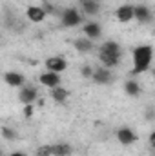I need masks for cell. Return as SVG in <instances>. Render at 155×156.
Segmentation results:
<instances>
[{
  "label": "cell",
  "mask_w": 155,
  "mask_h": 156,
  "mask_svg": "<svg viewBox=\"0 0 155 156\" xmlns=\"http://www.w3.org/2000/svg\"><path fill=\"white\" fill-rule=\"evenodd\" d=\"M51 98H53V102H57V104H64V102L70 98V91H68L66 87L59 85V87L51 89Z\"/></svg>",
  "instance_id": "cell-15"
},
{
  "label": "cell",
  "mask_w": 155,
  "mask_h": 156,
  "mask_svg": "<svg viewBox=\"0 0 155 156\" xmlns=\"http://www.w3.org/2000/svg\"><path fill=\"white\" fill-rule=\"evenodd\" d=\"M9 156H26V154H24V153H20V151H13Z\"/></svg>",
  "instance_id": "cell-23"
},
{
  "label": "cell",
  "mask_w": 155,
  "mask_h": 156,
  "mask_svg": "<svg viewBox=\"0 0 155 156\" xmlns=\"http://www.w3.org/2000/svg\"><path fill=\"white\" fill-rule=\"evenodd\" d=\"M131 55H133V66H131L133 75L146 73L152 67V62H153V47L152 45H146V44L137 45Z\"/></svg>",
  "instance_id": "cell-2"
},
{
  "label": "cell",
  "mask_w": 155,
  "mask_h": 156,
  "mask_svg": "<svg viewBox=\"0 0 155 156\" xmlns=\"http://www.w3.org/2000/svg\"><path fill=\"white\" fill-rule=\"evenodd\" d=\"M37 156H53L51 145H40L39 149H37Z\"/></svg>",
  "instance_id": "cell-20"
},
{
  "label": "cell",
  "mask_w": 155,
  "mask_h": 156,
  "mask_svg": "<svg viewBox=\"0 0 155 156\" xmlns=\"http://www.w3.org/2000/svg\"><path fill=\"white\" fill-rule=\"evenodd\" d=\"M26 18L33 24H42L47 18V11L40 5H28L26 9Z\"/></svg>",
  "instance_id": "cell-6"
},
{
  "label": "cell",
  "mask_w": 155,
  "mask_h": 156,
  "mask_svg": "<svg viewBox=\"0 0 155 156\" xmlns=\"http://www.w3.org/2000/svg\"><path fill=\"white\" fill-rule=\"evenodd\" d=\"M82 33H84V37H88L89 40H97V38H100V35H102V26L99 22H86L82 26Z\"/></svg>",
  "instance_id": "cell-10"
},
{
  "label": "cell",
  "mask_w": 155,
  "mask_h": 156,
  "mask_svg": "<svg viewBox=\"0 0 155 156\" xmlns=\"http://www.w3.org/2000/svg\"><path fill=\"white\" fill-rule=\"evenodd\" d=\"M152 73H153V78H155V67H153V71H152Z\"/></svg>",
  "instance_id": "cell-24"
},
{
  "label": "cell",
  "mask_w": 155,
  "mask_h": 156,
  "mask_svg": "<svg viewBox=\"0 0 155 156\" xmlns=\"http://www.w3.org/2000/svg\"><path fill=\"white\" fill-rule=\"evenodd\" d=\"M44 66H46V69L47 71H53V73H64L68 67H70V62L64 58V56H49V58H46L44 60Z\"/></svg>",
  "instance_id": "cell-4"
},
{
  "label": "cell",
  "mask_w": 155,
  "mask_h": 156,
  "mask_svg": "<svg viewBox=\"0 0 155 156\" xmlns=\"http://www.w3.org/2000/svg\"><path fill=\"white\" fill-rule=\"evenodd\" d=\"M124 93H128L130 96H139V94H141V85H139V82L133 80V78L126 80V82H124Z\"/></svg>",
  "instance_id": "cell-18"
},
{
  "label": "cell",
  "mask_w": 155,
  "mask_h": 156,
  "mask_svg": "<svg viewBox=\"0 0 155 156\" xmlns=\"http://www.w3.org/2000/svg\"><path fill=\"white\" fill-rule=\"evenodd\" d=\"M150 145H152V147L155 149V131L152 133V134H150Z\"/></svg>",
  "instance_id": "cell-22"
},
{
  "label": "cell",
  "mask_w": 155,
  "mask_h": 156,
  "mask_svg": "<svg viewBox=\"0 0 155 156\" xmlns=\"http://www.w3.org/2000/svg\"><path fill=\"white\" fill-rule=\"evenodd\" d=\"M82 15L77 7H66L60 11V24L64 27H78L82 24Z\"/></svg>",
  "instance_id": "cell-3"
},
{
  "label": "cell",
  "mask_w": 155,
  "mask_h": 156,
  "mask_svg": "<svg viewBox=\"0 0 155 156\" xmlns=\"http://www.w3.org/2000/svg\"><path fill=\"white\" fill-rule=\"evenodd\" d=\"M112 78H113V75H112V69H108V67H104V66H100V67H97L95 69V73H93V82L95 83H110L112 82Z\"/></svg>",
  "instance_id": "cell-13"
},
{
  "label": "cell",
  "mask_w": 155,
  "mask_h": 156,
  "mask_svg": "<svg viewBox=\"0 0 155 156\" xmlns=\"http://www.w3.org/2000/svg\"><path fill=\"white\" fill-rule=\"evenodd\" d=\"M39 82H40V85H44V87H47V89H55V87H59V85H60L62 78H60L59 73L46 71V73H42V75L39 76Z\"/></svg>",
  "instance_id": "cell-7"
},
{
  "label": "cell",
  "mask_w": 155,
  "mask_h": 156,
  "mask_svg": "<svg viewBox=\"0 0 155 156\" xmlns=\"http://www.w3.org/2000/svg\"><path fill=\"white\" fill-rule=\"evenodd\" d=\"M51 151H53V156H71L73 154V147L70 144H53L51 145Z\"/></svg>",
  "instance_id": "cell-14"
},
{
  "label": "cell",
  "mask_w": 155,
  "mask_h": 156,
  "mask_svg": "<svg viewBox=\"0 0 155 156\" xmlns=\"http://www.w3.org/2000/svg\"><path fill=\"white\" fill-rule=\"evenodd\" d=\"M73 47L77 49L78 53H89L93 49V40H89L88 37L77 38V40H73Z\"/></svg>",
  "instance_id": "cell-16"
},
{
  "label": "cell",
  "mask_w": 155,
  "mask_h": 156,
  "mask_svg": "<svg viewBox=\"0 0 155 156\" xmlns=\"http://www.w3.org/2000/svg\"><path fill=\"white\" fill-rule=\"evenodd\" d=\"M115 136L122 145H131V144L137 142V134H135V131L130 129V127H120L115 133Z\"/></svg>",
  "instance_id": "cell-9"
},
{
  "label": "cell",
  "mask_w": 155,
  "mask_h": 156,
  "mask_svg": "<svg viewBox=\"0 0 155 156\" xmlns=\"http://www.w3.org/2000/svg\"><path fill=\"white\" fill-rule=\"evenodd\" d=\"M120 44L115 42V40H106V42H102L100 44V47H99V53H97V56H99V62L104 66V67H108V69H113L117 67L119 64H120Z\"/></svg>",
  "instance_id": "cell-1"
},
{
  "label": "cell",
  "mask_w": 155,
  "mask_h": 156,
  "mask_svg": "<svg viewBox=\"0 0 155 156\" xmlns=\"http://www.w3.org/2000/svg\"><path fill=\"white\" fill-rule=\"evenodd\" d=\"M18 100H20L24 105L33 104L35 100H39V89L33 87V85H26V87H22V91L18 93Z\"/></svg>",
  "instance_id": "cell-8"
},
{
  "label": "cell",
  "mask_w": 155,
  "mask_h": 156,
  "mask_svg": "<svg viewBox=\"0 0 155 156\" xmlns=\"http://www.w3.org/2000/svg\"><path fill=\"white\" fill-rule=\"evenodd\" d=\"M93 73H95V69H93L91 66H88V64L80 67V75L84 78H93Z\"/></svg>",
  "instance_id": "cell-19"
},
{
  "label": "cell",
  "mask_w": 155,
  "mask_h": 156,
  "mask_svg": "<svg viewBox=\"0 0 155 156\" xmlns=\"http://www.w3.org/2000/svg\"><path fill=\"white\" fill-rule=\"evenodd\" d=\"M4 82L9 87H22L26 83V76L18 71H7V73H4Z\"/></svg>",
  "instance_id": "cell-11"
},
{
  "label": "cell",
  "mask_w": 155,
  "mask_h": 156,
  "mask_svg": "<svg viewBox=\"0 0 155 156\" xmlns=\"http://www.w3.org/2000/svg\"><path fill=\"white\" fill-rule=\"evenodd\" d=\"M115 18L120 24H130L135 20V5L131 4H122L115 9Z\"/></svg>",
  "instance_id": "cell-5"
},
{
  "label": "cell",
  "mask_w": 155,
  "mask_h": 156,
  "mask_svg": "<svg viewBox=\"0 0 155 156\" xmlns=\"http://www.w3.org/2000/svg\"><path fill=\"white\" fill-rule=\"evenodd\" d=\"M135 20L139 24H150L153 20V13L148 5H135Z\"/></svg>",
  "instance_id": "cell-12"
},
{
  "label": "cell",
  "mask_w": 155,
  "mask_h": 156,
  "mask_svg": "<svg viewBox=\"0 0 155 156\" xmlns=\"http://www.w3.org/2000/svg\"><path fill=\"white\" fill-rule=\"evenodd\" d=\"M82 11H84L88 16H95V15H99L100 5H99L97 0H82Z\"/></svg>",
  "instance_id": "cell-17"
},
{
  "label": "cell",
  "mask_w": 155,
  "mask_h": 156,
  "mask_svg": "<svg viewBox=\"0 0 155 156\" xmlns=\"http://www.w3.org/2000/svg\"><path fill=\"white\" fill-rule=\"evenodd\" d=\"M33 113H35V105H33V104L24 105V109H22V115H24V118H31V116H33Z\"/></svg>",
  "instance_id": "cell-21"
}]
</instances>
